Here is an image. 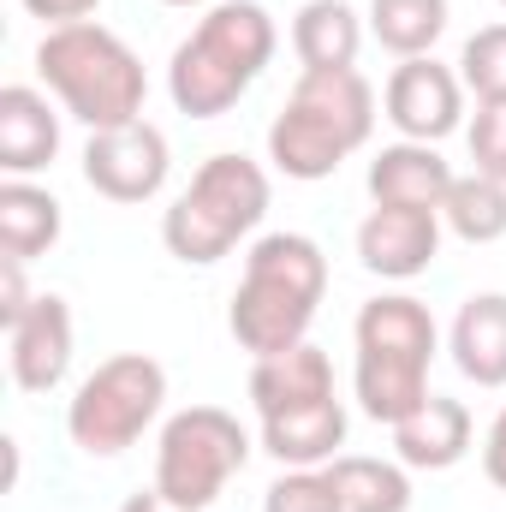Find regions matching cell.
I'll return each instance as SVG.
<instances>
[{
	"label": "cell",
	"mask_w": 506,
	"mask_h": 512,
	"mask_svg": "<svg viewBox=\"0 0 506 512\" xmlns=\"http://www.w3.org/2000/svg\"><path fill=\"white\" fill-rule=\"evenodd\" d=\"M328 292V256L310 233H262L245 256L227 328L251 358H274L310 340V322Z\"/></svg>",
	"instance_id": "1"
},
{
	"label": "cell",
	"mask_w": 506,
	"mask_h": 512,
	"mask_svg": "<svg viewBox=\"0 0 506 512\" xmlns=\"http://www.w3.org/2000/svg\"><path fill=\"white\" fill-rule=\"evenodd\" d=\"M280 30L268 6L256 0H221L197 18V30L173 48L167 60V96L191 120H221L274 60Z\"/></svg>",
	"instance_id": "2"
},
{
	"label": "cell",
	"mask_w": 506,
	"mask_h": 512,
	"mask_svg": "<svg viewBox=\"0 0 506 512\" xmlns=\"http://www.w3.org/2000/svg\"><path fill=\"white\" fill-rule=\"evenodd\" d=\"M370 131H376V90L358 66L352 72H298L286 108L268 126V161L286 179L316 185V179H334L340 161L370 143Z\"/></svg>",
	"instance_id": "3"
},
{
	"label": "cell",
	"mask_w": 506,
	"mask_h": 512,
	"mask_svg": "<svg viewBox=\"0 0 506 512\" xmlns=\"http://www.w3.org/2000/svg\"><path fill=\"white\" fill-rule=\"evenodd\" d=\"M358 364H352V393L364 405V417L376 423H399L429 399V364L441 352V328L429 316L423 298L411 292H381L358 310L352 328Z\"/></svg>",
	"instance_id": "4"
},
{
	"label": "cell",
	"mask_w": 506,
	"mask_h": 512,
	"mask_svg": "<svg viewBox=\"0 0 506 512\" xmlns=\"http://www.w3.org/2000/svg\"><path fill=\"white\" fill-rule=\"evenodd\" d=\"M36 78H42V90H48L78 126H90V131L143 120V96H149L143 60L131 54L126 36H114L108 24H66V30H48V36L36 42Z\"/></svg>",
	"instance_id": "5"
},
{
	"label": "cell",
	"mask_w": 506,
	"mask_h": 512,
	"mask_svg": "<svg viewBox=\"0 0 506 512\" xmlns=\"http://www.w3.org/2000/svg\"><path fill=\"white\" fill-rule=\"evenodd\" d=\"M268 215V173L251 155H209L191 185L167 203L161 215V245L167 256L209 268L233 251L239 239H251Z\"/></svg>",
	"instance_id": "6"
},
{
	"label": "cell",
	"mask_w": 506,
	"mask_h": 512,
	"mask_svg": "<svg viewBox=\"0 0 506 512\" xmlns=\"http://www.w3.org/2000/svg\"><path fill=\"white\" fill-rule=\"evenodd\" d=\"M251 459V435L233 411L221 405H185L161 423L155 441V489L179 512H209L221 501V489L245 471Z\"/></svg>",
	"instance_id": "7"
},
{
	"label": "cell",
	"mask_w": 506,
	"mask_h": 512,
	"mask_svg": "<svg viewBox=\"0 0 506 512\" xmlns=\"http://www.w3.org/2000/svg\"><path fill=\"white\" fill-rule=\"evenodd\" d=\"M161 405H167V370L149 352H120L78 382L66 405V435L90 459H120L126 447L143 441Z\"/></svg>",
	"instance_id": "8"
},
{
	"label": "cell",
	"mask_w": 506,
	"mask_h": 512,
	"mask_svg": "<svg viewBox=\"0 0 506 512\" xmlns=\"http://www.w3.org/2000/svg\"><path fill=\"white\" fill-rule=\"evenodd\" d=\"M167 173H173V149H167V137L149 120L90 131V143H84V185L96 197H108V203H149V197H161Z\"/></svg>",
	"instance_id": "9"
},
{
	"label": "cell",
	"mask_w": 506,
	"mask_h": 512,
	"mask_svg": "<svg viewBox=\"0 0 506 512\" xmlns=\"http://www.w3.org/2000/svg\"><path fill=\"white\" fill-rule=\"evenodd\" d=\"M381 114H387V126L399 131V137H411V143H441L465 120V84L435 54L399 60L393 78H387V90H381Z\"/></svg>",
	"instance_id": "10"
},
{
	"label": "cell",
	"mask_w": 506,
	"mask_h": 512,
	"mask_svg": "<svg viewBox=\"0 0 506 512\" xmlns=\"http://www.w3.org/2000/svg\"><path fill=\"white\" fill-rule=\"evenodd\" d=\"M72 304L60 292H36L30 310L6 328V364L24 393H54L72 370Z\"/></svg>",
	"instance_id": "11"
},
{
	"label": "cell",
	"mask_w": 506,
	"mask_h": 512,
	"mask_svg": "<svg viewBox=\"0 0 506 512\" xmlns=\"http://www.w3.org/2000/svg\"><path fill=\"white\" fill-rule=\"evenodd\" d=\"M441 209H393L376 203L358 221V262L381 280H417L441 256Z\"/></svg>",
	"instance_id": "12"
},
{
	"label": "cell",
	"mask_w": 506,
	"mask_h": 512,
	"mask_svg": "<svg viewBox=\"0 0 506 512\" xmlns=\"http://www.w3.org/2000/svg\"><path fill=\"white\" fill-rule=\"evenodd\" d=\"M471 453V411L465 399L429 393L411 417L393 423V459L405 471H453Z\"/></svg>",
	"instance_id": "13"
},
{
	"label": "cell",
	"mask_w": 506,
	"mask_h": 512,
	"mask_svg": "<svg viewBox=\"0 0 506 512\" xmlns=\"http://www.w3.org/2000/svg\"><path fill=\"white\" fill-rule=\"evenodd\" d=\"M60 155V114L36 84H6L0 90V173L30 179Z\"/></svg>",
	"instance_id": "14"
},
{
	"label": "cell",
	"mask_w": 506,
	"mask_h": 512,
	"mask_svg": "<svg viewBox=\"0 0 506 512\" xmlns=\"http://www.w3.org/2000/svg\"><path fill=\"white\" fill-rule=\"evenodd\" d=\"M453 167L435 143H387L376 161H370V197L376 203H393V209H441L447 191H453Z\"/></svg>",
	"instance_id": "15"
},
{
	"label": "cell",
	"mask_w": 506,
	"mask_h": 512,
	"mask_svg": "<svg viewBox=\"0 0 506 512\" xmlns=\"http://www.w3.org/2000/svg\"><path fill=\"white\" fill-rule=\"evenodd\" d=\"M334 399V364L322 346H292V352H274V358H256L251 364V405L256 423L262 417H286V411H304V405H322Z\"/></svg>",
	"instance_id": "16"
},
{
	"label": "cell",
	"mask_w": 506,
	"mask_h": 512,
	"mask_svg": "<svg viewBox=\"0 0 506 512\" xmlns=\"http://www.w3.org/2000/svg\"><path fill=\"white\" fill-rule=\"evenodd\" d=\"M447 352L477 387H506V292H471L453 316Z\"/></svg>",
	"instance_id": "17"
},
{
	"label": "cell",
	"mask_w": 506,
	"mask_h": 512,
	"mask_svg": "<svg viewBox=\"0 0 506 512\" xmlns=\"http://www.w3.org/2000/svg\"><path fill=\"white\" fill-rule=\"evenodd\" d=\"M292 54L304 72H352L364 54V18L346 0H304L292 18Z\"/></svg>",
	"instance_id": "18"
},
{
	"label": "cell",
	"mask_w": 506,
	"mask_h": 512,
	"mask_svg": "<svg viewBox=\"0 0 506 512\" xmlns=\"http://www.w3.org/2000/svg\"><path fill=\"white\" fill-rule=\"evenodd\" d=\"M60 227H66V215H60L54 191H42L30 179H6L0 185V251L12 256V262L48 256L60 245Z\"/></svg>",
	"instance_id": "19"
},
{
	"label": "cell",
	"mask_w": 506,
	"mask_h": 512,
	"mask_svg": "<svg viewBox=\"0 0 506 512\" xmlns=\"http://www.w3.org/2000/svg\"><path fill=\"white\" fill-rule=\"evenodd\" d=\"M340 507L346 512H411V477L399 459H370V453H340L328 465Z\"/></svg>",
	"instance_id": "20"
},
{
	"label": "cell",
	"mask_w": 506,
	"mask_h": 512,
	"mask_svg": "<svg viewBox=\"0 0 506 512\" xmlns=\"http://www.w3.org/2000/svg\"><path fill=\"white\" fill-rule=\"evenodd\" d=\"M441 221L465 245H495V239H506V179L459 173L453 191H447V203H441Z\"/></svg>",
	"instance_id": "21"
},
{
	"label": "cell",
	"mask_w": 506,
	"mask_h": 512,
	"mask_svg": "<svg viewBox=\"0 0 506 512\" xmlns=\"http://www.w3.org/2000/svg\"><path fill=\"white\" fill-rule=\"evenodd\" d=\"M370 36L399 60L435 54L447 36V0H370Z\"/></svg>",
	"instance_id": "22"
},
{
	"label": "cell",
	"mask_w": 506,
	"mask_h": 512,
	"mask_svg": "<svg viewBox=\"0 0 506 512\" xmlns=\"http://www.w3.org/2000/svg\"><path fill=\"white\" fill-rule=\"evenodd\" d=\"M459 84L477 102H506V24H483L459 48Z\"/></svg>",
	"instance_id": "23"
},
{
	"label": "cell",
	"mask_w": 506,
	"mask_h": 512,
	"mask_svg": "<svg viewBox=\"0 0 506 512\" xmlns=\"http://www.w3.org/2000/svg\"><path fill=\"white\" fill-rule=\"evenodd\" d=\"M262 512H346V507H340V489H334L328 465H316V471H280L262 495Z\"/></svg>",
	"instance_id": "24"
},
{
	"label": "cell",
	"mask_w": 506,
	"mask_h": 512,
	"mask_svg": "<svg viewBox=\"0 0 506 512\" xmlns=\"http://www.w3.org/2000/svg\"><path fill=\"white\" fill-rule=\"evenodd\" d=\"M465 143H471L477 173L506 179V102H477V120L465 131Z\"/></svg>",
	"instance_id": "25"
},
{
	"label": "cell",
	"mask_w": 506,
	"mask_h": 512,
	"mask_svg": "<svg viewBox=\"0 0 506 512\" xmlns=\"http://www.w3.org/2000/svg\"><path fill=\"white\" fill-rule=\"evenodd\" d=\"M30 286H24V262H12V256H0V322L12 328L24 310H30Z\"/></svg>",
	"instance_id": "26"
},
{
	"label": "cell",
	"mask_w": 506,
	"mask_h": 512,
	"mask_svg": "<svg viewBox=\"0 0 506 512\" xmlns=\"http://www.w3.org/2000/svg\"><path fill=\"white\" fill-rule=\"evenodd\" d=\"M30 18H42L48 30H66V24H90V12L102 6V0H18Z\"/></svg>",
	"instance_id": "27"
},
{
	"label": "cell",
	"mask_w": 506,
	"mask_h": 512,
	"mask_svg": "<svg viewBox=\"0 0 506 512\" xmlns=\"http://www.w3.org/2000/svg\"><path fill=\"white\" fill-rule=\"evenodd\" d=\"M483 477L506 495V405L495 411V423H489V435H483Z\"/></svg>",
	"instance_id": "28"
},
{
	"label": "cell",
	"mask_w": 506,
	"mask_h": 512,
	"mask_svg": "<svg viewBox=\"0 0 506 512\" xmlns=\"http://www.w3.org/2000/svg\"><path fill=\"white\" fill-rule=\"evenodd\" d=\"M120 512H179V507H173V501H167V495H161V489L149 483V489H143V495H131V501H126Z\"/></svg>",
	"instance_id": "29"
},
{
	"label": "cell",
	"mask_w": 506,
	"mask_h": 512,
	"mask_svg": "<svg viewBox=\"0 0 506 512\" xmlns=\"http://www.w3.org/2000/svg\"><path fill=\"white\" fill-rule=\"evenodd\" d=\"M161 6H179V12H191V6H203V12H209V6H221V0H161Z\"/></svg>",
	"instance_id": "30"
},
{
	"label": "cell",
	"mask_w": 506,
	"mask_h": 512,
	"mask_svg": "<svg viewBox=\"0 0 506 512\" xmlns=\"http://www.w3.org/2000/svg\"><path fill=\"white\" fill-rule=\"evenodd\" d=\"M501 6H506V0H501Z\"/></svg>",
	"instance_id": "31"
}]
</instances>
